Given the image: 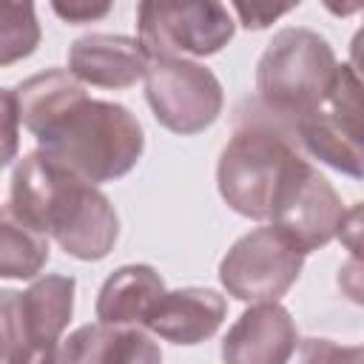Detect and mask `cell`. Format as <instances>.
Instances as JSON below:
<instances>
[{"mask_svg": "<svg viewBox=\"0 0 364 364\" xmlns=\"http://www.w3.org/2000/svg\"><path fill=\"white\" fill-rule=\"evenodd\" d=\"M14 97L20 125L37 139V151L91 185L114 182L142 159L139 119L119 102L88 97L68 68L26 77Z\"/></svg>", "mask_w": 364, "mask_h": 364, "instance_id": "obj_1", "label": "cell"}, {"mask_svg": "<svg viewBox=\"0 0 364 364\" xmlns=\"http://www.w3.org/2000/svg\"><path fill=\"white\" fill-rule=\"evenodd\" d=\"M9 208L80 262L105 259L119 239V216L111 199L97 185L57 168L40 151L17 159Z\"/></svg>", "mask_w": 364, "mask_h": 364, "instance_id": "obj_2", "label": "cell"}, {"mask_svg": "<svg viewBox=\"0 0 364 364\" xmlns=\"http://www.w3.org/2000/svg\"><path fill=\"white\" fill-rule=\"evenodd\" d=\"M301 159L307 156L296 148L282 119L256 100H245L236 108L233 134L216 162L219 196L239 216L270 222L273 202Z\"/></svg>", "mask_w": 364, "mask_h": 364, "instance_id": "obj_3", "label": "cell"}, {"mask_svg": "<svg viewBox=\"0 0 364 364\" xmlns=\"http://www.w3.org/2000/svg\"><path fill=\"white\" fill-rule=\"evenodd\" d=\"M338 60L327 37L304 26L273 34L256 63V102L290 122L327 102Z\"/></svg>", "mask_w": 364, "mask_h": 364, "instance_id": "obj_4", "label": "cell"}, {"mask_svg": "<svg viewBox=\"0 0 364 364\" xmlns=\"http://www.w3.org/2000/svg\"><path fill=\"white\" fill-rule=\"evenodd\" d=\"M236 34L228 6L145 0L136 6V40L151 60H191L219 54Z\"/></svg>", "mask_w": 364, "mask_h": 364, "instance_id": "obj_5", "label": "cell"}, {"mask_svg": "<svg viewBox=\"0 0 364 364\" xmlns=\"http://www.w3.org/2000/svg\"><path fill=\"white\" fill-rule=\"evenodd\" d=\"M304 253L273 225L239 236L219 262V282L228 296L259 304L279 301L301 276Z\"/></svg>", "mask_w": 364, "mask_h": 364, "instance_id": "obj_6", "label": "cell"}, {"mask_svg": "<svg viewBox=\"0 0 364 364\" xmlns=\"http://www.w3.org/2000/svg\"><path fill=\"white\" fill-rule=\"evenodd\" d=\"M145 100L156 122L179 136L202 134L225 108L219 77L196 60H151Z\"/></svg>", "mask_w": 364, "mask_h": 364, "instance_id": "obj_7", "label": "cell"}, {"mask_svg": "<svg viewBox=\"0 0 364 364\" xmlns=\"http://www.w3.org/2000/svg\"><path fill=\"white\" fill-rule=\"evenodd\" d=\"M344 216L347 210L336 188L318 173V168H313L310 159H301L273 202L270 225L307 256L338 236Z\"/></svg>", "mask_w": 364, "mask_h": 364, "instance_id": "obj_8", "label": "cell"}, {"mask_svg": "<svg viewBox=\"0 0 364 364\" xmlns=\"http://www.w3.org/2000/svg\"><path fill=\"white\" fill-rule=\"evenodd\" d=\"M299 344V327L279 301L250 304L222 338L225 364H287Z\"/></svg>", "mask_w": 364, "mask_h": 364, "instance_id": "obj_9", "label": "cell"}, {"mask_svg": "<svg viewBox=\"0 0 364 364\" xmlns=\"http://www.w3.org/2000/svg\"><path fill=\"white\" fill-rule=\"evenodd\" d=\"M151 57L128 34H82L68 46V71L82 85L131 88L145 80Z\"/></svg>", "mask_w": 364, "mask_h": 364, "instance_id": "obj_10", "label": "cell"}, {"mask_svg": "<svg viewBox=\"0 0 364 364\" xmlns=\"http://www.w3.org/2000/svg\"><path fill=\"white\" fill-rule=\"evenodd\" d=\"M228 301L213 287H179L165 290L145 318V327L171 344H202L225 321Z\"/></svg>", "mask_w": 364, "mask_h": 364, "instance_id": "obj_11", "label": "cell"}, {"mask_svg": "<svg viewBox=\"0 0 364 364\" xmlns=\"http://www.w3.org/2000/svg\"><path fill=\"white\" fill-rule=\"evenodd\" d=\"M165 293V282L151 264L117 267L97 293V321L105 327H145L148 313Z\"/></svg>", "mask_w": 364, "mask_h": 364, "instance_id": "obj_12", "label": "cell"}, {"mask_svg": "<svg viewBox=\"0 0 364 364\" xmlns=\"http://www.w3.org/2000/svg\"><path fill=\"white\" fill-rule=\"evenodd\" d=\"M282 125L307 159H321L324 165L361 179V131L338 122L324 105Z\"/></svg>", "mask_w": 364, "mask_h": 364, "instance_id": "obj_13", "label": "cell"}, {"mask_svg": "<svg viewBox=\"0 0 364 364\" xmlns=\"http://www.w3.org/2000/svg\"><path fill=\"white\" fill-rule=\"evenodd\" d=\"M74 276L43 273L20 293V318L26 344H57L74 313Z\"/></svg>", "mask_w": 364, "mask_h": 364, "instance_id": "obj_14", "label": "cell"}, {"mask_svg": "<svg viewBox=\"0 0 364 364\" xmlns=\"http://www.w3.org/2000/svg\"><path fill=\"white\" fill-rule=\"evenodd\" d=\"M48 256V236L26 225L9 205H0V279H37Z\"/></svg>", "mask_w": 364, "mask_h": 364, "instance_id": "obj_15", "label": "cell"}, {"mask_svg": "<svg viewBox=\"0 0 364 364\" xmlns=\"http://www.w3.org/2000/svg\"><path fill=\"white\" fill-rule=\"evenodd\" d=\"M40 23L34 3L0 0V68L31 57L40 46Z\"/></svg>", "mask_w": 364, "mask_h": 364, "instance_id": "obj_16", "label": "cell"}, {"mask_svg": "<svg viewBox=\"0 0 364 364\" xmlns=\"http://www.w3.org/2000/svg\"><path fill=\"white\" fill-rule=\"evenodd\" d=\"M102 364H162V350L142 327H114Z\"/></svg>", "mask_w": 364, "mask_h": 364, "instance_id": "obj_17", "label": "cell"}, {"mask_svg": "<svg viewBox=\"0 0 364 364\" xmlns=\"http://www.w3.org/2000/svg\"><path fill=\"white\" fill-rule=\"evenodd\" d=\"M111 333L114 327H105L100 321L77 327L57 344L54 364H102V353H105Z\"/></svg>", "mask_w": 364, "mask_h": 364, "instance_id": "obj_18", "label": "cell"}, {"mask_svg": "<svg viewBox=\"0 0 364 364\" xmlns=\"http://www.w3.org/2000/svg\"><path fill=\"white\" fill-rule=\"evenodd\" d=\"M287 364H364L358 344H336L333 338H299Z\"/></svg>", "mask_w": 364, "mask_h": 364, "instance_id": "obj_19", "label": "cell"}, {"mask_svg": "<svg viewBox=\"0 0 364 364\" xmlns=\"http://www.w3.org/2000/svg\"><path fill=\"white\" fill-rule=\"evenodd\" d=\"M23 344V318H20V293L0 287V364Z\"/></svg>", "mask_w": 364, "mask_h": 364, "instance_id": "obj_20", "label": "cell"}, {"mask_svg": "<svg viewBox=\"0 0 364 364\" xmlns=\"http://www.w3.org/2000/svg\"><path fill=\"white\" fill-rule=\"evenodd\" d=\"M20 151V111L11 88H0V168L17 159Z\"/></svg>", "mask_w": 364, "mask_h": 364, "instance_id": "obj_21", "label": "cell"}, {"mask_svg": "<svg viewBox=\"0 0 364 364\" xmlns=\"http://www.w3.org/2000/svg\"><path fill=\"white\" fill-rule=\"evenodd\" d=\"M299 3H287V6H264V3H233L230 9L239 14V20H242V26L245 28H253V31H259V28H267L273 20H279L282 14H287V11H293Z\"/></svg>", "mask_w": 364, "mask_h": 364, "instance_id": "obj_22", "label": "cell"}, {"mask_svg": "<svg viewBox=\"0 0 364 364\" xmlns=\"http://www.w3.org/2000/svg\"><path fill=\"white\" fill-rule=\"evenodd\" d=\"M54 14L63 17L65 23H91V20H100L111 11V3H88V0H68V3H51Z\"/></svg>", "mask_w": 364, "mask_h": 364, "instance_id": "obj_23", "label": "cell"}, {"mask_svg": "<svg viewBox=\"0 0 364 364\" xmlns=\"http://www.w3.org/2000/svg\"><path fill=\"white\" fill-rule=\"evenodd\" d=\"M54 350L57 344H20L9 358L6 364H54Z\"/></svg>", "mask_w": 364, "mask_h": 364, "instance_id": "obj_24", "label": "cell"}]
</instances>
